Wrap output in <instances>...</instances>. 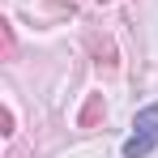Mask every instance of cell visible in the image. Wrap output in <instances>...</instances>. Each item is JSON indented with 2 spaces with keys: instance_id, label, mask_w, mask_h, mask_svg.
Returning <instances> with one entry per match:
<instances>
[{
  "instance_id": "3",
  "label": "cell",
  "mask_w": 158,
  "mask_h": 158,
  "mask_svg": "<svg viewBox=\"0 0 158 158\" xmlns=\"http://www.w3.org/2000/svg\"><path fill=\"white\" fill-rule=\"evenodd\" d=\"M103 4H107V0H103Z\"/></svg>"
},
{
  "instance_id": "2",
  "label": "cell",
  "mask_w": 158,
  "mask_h": 158,
  "mask_svg": "<svg viewBox=\"0 0 158 158\" xmlns=\"http://www.w3.org/2000/svg\"><path fill=\"white\" fill-rule=\"evenodd\" d=\"M103 115H107L103 94H90V98H85V107H81V115H77V124H81V128H94V124H98Z\"/></svg>"
},
{
  "instance_id": "1",
  "label": "cell",
  "mask_w": 158,
  "mask_h": 158,
  "mask_svg": "<svg viewBox=\"0 0 158 158\" xmlns=\"http://www.w3.org/2000/svg\"><path fill=\"white\" fill-rule=\"evenodd\" d=\"M154 145H158V103H150L132 115V137L124 141V158H145Z\"/></svg>"
}]
</instances>
